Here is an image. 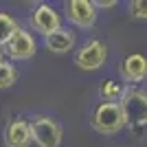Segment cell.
<instances>
[{
  "instance_id": "cell-4",
  "label": "cell",
  "mask_w": 147,
  "mask_h": 147,
  "mask_svg": "<svg viewBox=\"0 0 147 147\" xmlns=\"http://www.w3.org/2000/svg\"><path fill=\"white\" fill-rule=\"evenodd\" d=\"M66 18L70 24L79 26V29H92L97 22V7L92 0H68Z\"/></svg>"
},
{
  "instance_id": "cell-1",
  "label": "cell",
  "mask_w": 147,
  "mask_h": 147,
  "mask_svg": "<svg viewBox=\"0 0 147 147\" xmlns=\"http://www.w3.org/2000/svg\"><path fill=\"white\" fill-rule=\"evenodd\" d=\"M90 123L99 134H117L127 125V117L121 101H101L92 112Z\"/></svg>"
},
{
  "instance_id": "cell-12",
  "label": "cell",
  "mask_w": 147,
  "mask_h": 147,
  "mask_svg": "<svg viewBox=\"0 0 147 147\" xmlns=\"http://www.w3.org/2000/svg\"><path fill=\"white\" fill-rule=\"evenodd\" d=\"M99 92H101L103 101H117V99H123V92H125V88H123L119 81L108 79V81H103V84L99 86Z\"/></svg>"
},
{
  "instance_id": "cell-11",
  "label": "cell",
  "mask_w": 147,
  "mask_h": 147,
  "mask_svg": "<svg viewBox=\"0 0 147 147\" xmlns=\"http://www.w3.org/2000/svg\"><path fill=\"white\" fill-rule=\"evenodd\" d=\"M20 31V26H18V22L9 16V13H5V11H0V49L2 46H7V44L11 42V37L16 35Z\"/></svg>"
},
{
  "instance_id": "cell-14",
  "label": "cell",
  "mask_w": 147,
  "mask_h": 147,
  "mask_svg": "<svg viewBox=\"0 0 147 147\" xmlns=\"http://www.w3.org/2000/svg\"><path fill=\"white\" fill-rule=\"evenodd\" d=\"M129 11L134 18L147 20V0H132L129 2Z\"/></svg>"
},
{
  "instance_id": "cell-6",
  "label": "cell",
  "mask_w": 147,
  "mask_h": 147,
  "mask_svg": "<svg viewBox=\"0 0 147 147\" xmlns=\"http://www.w3.org/2000/svg\"><path fill=\"white\" fill-rule=\"evenodd\" d=\"M31 26L44 37H49V35H53V33H57L59 29H64L59 13L51 5H40L35 11L31 13Z\"/></svg>"
},
{
  "instance_id": "cell-8",
  "label": "cell",
  "mask_w": 147,
  "mask_h": 147,
  "mask_svg": "<svg viewBox=\"0 0 147 147\" xmlns=\"http://www.w3.org/2000/svg\"><path fill=\"white\" fill-rule=\"evenodd\" d=\"M121 79H125L127 84H141L147 77V57L141 53H132L121 61L119 66Z\"/></svg>"
},
{
  "instance_id": "cell-5",
  "label": "cell",
  "mask_w": 147,
  "mask_h": 147,
  "mask_svg": "<svg viewBox=\"0 0 147 147\" xmlns=\"http://www.w3.org/2000/svg\"><path fill=\"white\" fill-rule=\"evenodd\" d=\"M105 57H108V46H105L101 40H92L86 46H81L75 55V64L81 68V70H97L105 64Z\"/></svg>"
},
{
  "instance_id": "cell-3",
  "label": "cell",
  "mask_w": 147,
  "mask_h": 147,
  "mask_svg": "<svg viewBox=\"0 0 147 147\" xmlns=\"http://www.w3.org/2000/svg\"><path fill=\"white\" fill-rule=\"evenodd\" d=\"M31 134L37 147H59L61 145V127L51 117H35L31 121Z\"/></svg>"
},
{
  "instance_id": "cell-13",
  "label": "cell",
  "mask_w": 147,
  "mask_h": 147,
  "mask_svg": "<svg viewBox=\"0 0 147 147\" xmlns=\"http://www.w3.org/2000/svg\"><path fill=\"white\" fill-rule=\"evenodd\" d=\"M18 79V70L9 64V61H0V90L13 86Z\"/></svg>"
},
{
  "instance_id": "cell-7",
  "label": "cell",
  "mask_w": 147,
  "mask_h": 147,
  "mask_svg": "<svg viewBox=\"0 0 147 147\" xmlns=\"http://www.w3.org/2000/svg\"><path fill=\"white\" fill-rule=\"evenodd\" d=\"M5 51L11 59H31L37 51V44H35V40H33V35H31L29 31L20 29L11 37V42L5 46Z\"/></svg>"
},
{
  "instance_id": "cell-10",
  "label": "cell",
  "mask_w": 147,
  "mask_h": 147,
  "mask_svg": "<svg viewBox=\"0 0 147 147\" xmlns=\"http://www.w3.org/2000/svg\"><path fill=\"white\" fill-rule=\"evenodd\" d=\"M44 44H46V51L51 53H57V55H64L75 46V33L70 29H59L57 33L44 37Z\"/></svg>"
},
{
  "instance_id": "cell-9",
  "label": "cell",
  "mask_w": 147,
  "mask_h": 147,
  "mask_svg": "<svg viewBox=\"0 0 147 147\" xmlns=\"http://www.w3.org/2000/svg\"><path fill=\"white\" fill-rule=\"evenodd\" d=\"M33 143L31 134V121L13 119L5 129V145L7 147H29Z\"/></svg>"
},
{
  "instance_id": "cell-2",
  "label": "cell",
  "mask_w": 147,
  "mask_h": 147,
  "mask_svg": "<svg viewBox=\"0 0 147 147\" xmlns=\"http://www.w3.org/2000/svg\"><path fill=\"white\" fill-rule=\"evenodd\" d=\"M121 105L127 117V125H145L147 123V92L141 88H125Z\"/></svg>"
},
{
  "instance_id": "cell-16",
  "label": "cell",
  "mask_w": 147,
  "mask_h": 147,
  "mask_svg": "<svg viewBox=\"0 0 147 147\" xmlns=\"http://www.w3.org/2000/svg\"><path fill=\"white\" fill-rule=\"evenodd\" d=\"M0 61H5V59H2V49H0Z\"/></svg>"
},
{
  "instance_id": "cell-15",
  "label": "cell",
  "mask_w": 147,
  "mask_h": 147,
  "mask_svg": "<svg viewBox=\"0 0 147 147\" xmlns=\"http://www.w3.org/2000/svg\"><path fill=\"white\" fill-rule=\"evenodd\" d=\"M94 7L97 9H112V7H117V0H94Z\"/></svg>"
}]
</instances>
